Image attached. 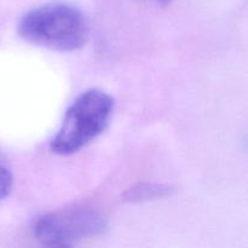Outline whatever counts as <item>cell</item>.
Wrapping results in <instances>:
<instances>
[{
    "label": "cell",
    "mask_w": 248,
    "mask_h": 248,
    "mask_svg": "<svg viewBox=\"0 0 248 248\" xmlns=\"http://www.w3.org/2000/svg\"><path fill=\"white\" fill-rule=\"evenodd\" d=\"M172 193V188L165 184L157 183H143L132 186L126 190L123 195V200L125 202H143V201L162 199Z\"/></svg>",
    "instance_id": "277c9868"
},
{
    "label": "cell",
    "mask_w": 248,
    "mask_h": 248,
    "mask_svg": "<svg viewBox=\"0 0 248 248\" xmlns=\"http://www.w3.org/2000/svg\"><path fill=\"white\" fill-rule=\"evenodd\" d=\"M155 1H156L159 5H162V6H165V5H169L170 2L172 1V0H155Z\"/></svg>",
    "instance_id": "8992f818"
},
{
    "label": "cell",
    "mask_w": 248,
    "mask_h": 248,
    "mask_svg": "<svg viewBox=\"0 0 248 248\" xmlns=\"http://www.w3.org/2000/svg\"><path fill=\"white\" fill-rule=\"evenodd\" d=\"M107 229V219L90 206H73L46 213L34 222L33 234L47 247H70L96 237Z\"/></svg>",
    "instance_id": "3957f363"
},
{
    "label": "cell",
    "mask_w": 248,
    "mask_h": 248,
    "mask_svg": "<svg viewBox=\"0 0 248 248\" xmlns=\"http://www.w3.org/2000/svg\"><path fill=\"white\" fill-rule=\"evenodd\" d=\"M114 111L113 97L99 89H90L67 109L62 125L50 142V150L60 156L73 155L96 140L108 127Z\"/></svg>",
    "instance_id": "7a4b0ae2"
},
{
    "label": "cell",
    "mask_w": 248,
    "mask_h": 248,
    "mask_svg": "<svg viewBox=\"0 0 248 248\" xmlns=\"http://www.w3.org/2000/svg\"><path fill=\"white\" fill-rule=\"evenodd\" d=\"M14 176L6 157L0 153V200L6 198L11 193Z\"/></svg>",
    "instance_id": "5b68a950"
},
{
    "label": "cell",
    "mask_w": 248,
    "mask_h": 248,
    "mask_svg": "<svg viewBox=\"0 0 248 248\" xmlns=\"http://www.w3.org/2000/svg\"><path fill=\"white\" fill-rule=\"evenodd\" d=\"M17 31L28 43L63 52L84 47L90 38L85 15L65 2H50L29 10L19 19Z\"/></svg>",
    "instance_id": "6da1fadb"
}]
</instances>
